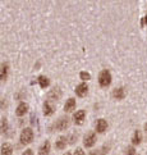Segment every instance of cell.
I'll use <instances>...</instances> for the list:
<instances>
[{
  "label": "cell",
  "mask_w": 147,
  "mask_h": 155,
  "mask_svg": "<svg viewBox=\"0 0 147 155\" xmlns=\"http://www.w3.org/2000/svg\"><path fill=\"white\" fill-rule=\"evenodd\" d=\"M99 84H100L101 87H107L109 85L111 84V74H110V72L106 71V69L100 72V74H99Z\"/></svg>",
  "instance_id": "cell-1"
},
{
  "label": "cell",
  "mask_w": 147,
  "mask_h": 155,
  "mask_svg": "<svg viewBox=\"0 0 147 155\" xmlns=\"http://www.w3.org/2000/svg\"><path fill=\"white\" fill-rule=\"evenodd\" d=\"M32 140H34V131L31 128H24L21 134V142L23 145H28L32 142Z\"/></svg>",
  "instance_id": "cell-2"
},
{
  "label": "cell",
  "mask_w": 147,
  "mask_h": 155,
  "mask_svg": "<svg viewBox=\"0 0 147 155\" xmlns=\"http://www.w3.org/2000/svg\"><path fill=\"white\" fill-rule=\"evenodd\" d=\"M96 142V135L94 134V132H90L88 135L85 136V140H83V145L86 147H92L95 145Z\"/></svg>",
  "instance_id": "cell-3"
},
{
  "label": "cell",
  "mask_w": 147,
  "mask_h": 155,
  "mask_svg": "<svg viewBox=\"0 0 147 155\" xmlns=\"http://www.w3.org/2000/svg\"><path fill=\"white\" fill-rule=\"evenodd\" d=\"M69 127V118H60L56 123H55V128L58 131H64V130H67Z\"/></svg>",
  "instance_id": "cell-4"
},
{
  "label": "cell",
  "mask_w": 147,
  "mask_h": 155,
  "mask_svg": "<svg viewBox=\"0 0 147 155\" xmlns=\"http://www.w3.org/2000/svg\"><path fill=\"white\" fill-rule=\"evenodd\" d=\"M87 92H88V86H87L86 82H83V84H79L77 87H75V94H77L79 97L86 96Z\"/></svg>",
  "instance_id": "cell-5"
},
{
  "label": "cell",
  "mask_w": 147,
  "mask_h": 155,
  "mask_svg": "<svg viewBox=\"0 0 147 155\" xmlns=\"http://www.w3.org/2000/svg\"><path fill=\"white\" fill-rule=\"evenodd\" d=\"M8 71H9V67H8L7 63L0 64V81H5V80H7Z\"/></svg>",
  "instance_id": "cell-6"
},
{
  "label": "cell",
  "mask_w": 147,
  "mask_h": 155,
  "mask_svg": "<svg viewBox=\"0 0 147 155\" xmlns=\"http://www.w3.org/2000/svg\"><path fill=\"white\" fill-rule=\"evenodd\" d=\"M27 110H28V105L26 103H21L17 107V109H15V114H17L18 117H22V115H24L27 113Z\"/></svg>",
  "instance_id": "cell-7"
},
{
  "label": "cell",
  "mask_w": 147,
  "mask_h": 155,
  "mask_svg": "<svg viewBox=\"0 0 147 155\" xmlns=\"http://www.w3.org/2000/svg\"><path fill=\"white\" fill-rule=\"evenodd\" d=\"M74 109H75V100L74 99H68L67 103L64 105V110L67 113H70V112H73Z\"/></svg>",
  "instance_id": "cell-8"
},
{
  "label": "cell",
  "mask_w": 147,
  "mask_h": 155,
  "mask_svg": "<svg viewBox=\"0 0 147 155\" xmlns=\"http://www.w3.org/2000/svg\"><path fill=\"white\" fill-rule=\"evenodd\" d=\"M113 96L117 99V100H122L126 96V90H124L123 87H119V88H115L113 92Z\"/></svg>",
  "instance_id": "cell-9"
},
{
  "label": "cell",
  "mask_w": 147,
  "mask_h": 155,
  "mask_svg": "<svg viewBox=\"0 0 147 155\" xmlns=\"http://www.w3.org/2000/svg\"><path fill=\"white\" fill-rule=\"evenodd\" d=\"M13 154V146L10 143L5 142L2 145V155H12Z\"/></svg>",
  "instance_id": "cell-10"
},
{
  "label": "cell",
  "mask_w": 147,
  "mask_h": 155,
  "mask_svg": "<svg viewBox=\"0 0 147 155\" xmlns=\"http://www.w3.org/2000/svg\"><path fill=\"white\" fill-rule=\"evenodd\" d=\"M107 128V122L105 119H99L96 123V130L97 132H105Z\"/></svg>",
  "instance_id": "cell-11"
},
{
  "label": "cell",
  "mask_w": 147,
  "mask_h": 155,
  "mask_svg": "<svg viewBox=\"0 0 147 155\" xmlns=\"http://www.w3.org/2000/svg\"><path fill=\"white\" fill-rule=\"evenodd\" d=\"M85 117H86L85 110H78V112L74 114V122H75L77 124H81V123H82V122L85 120Z\"/></svg>",
  "instance_id": "cell-12"
},
{
  "label": "cell",
  "mask_w": 147,
  "mask_h": 155,
  "mask_svg": "<svg viewBox=\"0 0 147 155\" xmlns=\"http://www.w3.org/2000/svg\"><path fill=\"white\" fill-rule=\"evenodd\" d=\"M54 113V107L50 101H45L43 103V114L45 115H51Z\"/></svg>",
  "instance_id": "cell-13"
},
{
  "label": "cell",
  "mask_w": 147,
  "mask_h": 155,
  "mask_svg": "<svg viewBox=\"0 0 147 155\" xmlns=\"http://www.w3.org/2000/svg\"><path fill=\"white\" fill-rule=\"evenodd\" d=\"M59 97H60V90H59V88H54V90L49 92V100L55 101Z\"/></svg>",
  "instance_id": "cell-14"
},
{
  "label": "cell",
  "mask_w": 147,
  "mask_h": 155,
  "mask_svg": "<svg viewBox=\"0 0 147 155\" xmlns=\"http://www.w3.org/2000/svg\"><path fill=\"white\" fill-rule=\"evenodd\" d=\"M49 151H50V142H49V141H45V142L42 143V146L40 147L39 154H40V155H47Z\"/></svg>",
  "instance_id": "cell-15"
},
{
  "label": "cell",
  "mask_w": 147,
  "mask_h": 155,
  "mask_svg": "<svg viewBox=\"0 0 147 155\" xmlns=\"http://www.w3.org/2000/svg\"><path fill=\"white\" fill-rule=\"evenodd\" d=\"M65 145H67V137L65 136H60L56 141V149H65Z\"/></svg>",
  "instance_id": "cell-16"
},
{
  "label": "cell",
  "mask_w": 147,
  "mask_h": 155,
  "mask_svg": "<svg viewBox=\"0 0 147 155\" xmlns=\"http://www.w3.org/2000/svg\"><path fill=\"white\" fill-rule=\"evenodd\" d=\"M39 84H40L41 88H45V87H47V86H49V84H50V81H49L47 77H45V76H40V77H39Z\"/></svg>",
  "instance_id": "cell-17"
},
{
  "label": "cell",
  "mask_w": 147,
  "mask_h": 155,
  "mask_svg": "<svg viewBox=\"0 0 147 155\" xmlns=\"http://www.w3.org/2000/svg\"><path fill=\"white\" fill-rule=\"evenodd\" d=\"M141 138H142V136H141V132L136 131L134 135H133V138H132V142L134 143V145H138V143L141 142Z\"/></svg>",
  "instance_id": "cell-18"
},
{
  "label": "cell",
  "mask_w": 147,
  "mask_h": 155,
  "mask_svg": "<svg viewBox=\"0 0 147 155\" xmlns=\"http://www.w3.org/2000/svg\"><path fill=\"white\" fill-rule=\"evenodd\" d=\"M7 131H8V120L3 118L2 122H0V132L4 134V132H7Z\"/></svg>",
  "instance_id": "cell-19"
},
{
  "label": "cell",
  "mask_w": 147,
  "mask_h": 155,
  "mask_svg": "<svg viewBox=\"0 0 147 155\" xmlns=\"http://www.w3.org/2000/svg\"><path fill=\"white\" fill-rule=\"evenodd\" d=\"M81 78H82L83 81H87V80H90L91 78V76H90V73H87V72H81Z\"/></svg>",
  "instance_id": "cell-20"
},
{
  "label": "cell",
  "mask_w": 147,
  "mask_h": 155,
  "mask_svg": "<svg viewBox=\"0 0 147 155\" xmlns=\"http://www.w3.org/2000/svg\"><path fill=\"white\" fill-rule=\"evenodd\" d=\"M134 154H136V150H134V147H133V146H129V147H127L126 155H134Z\"/></svg>",
  "instance_id": "cell-21"
},
{
  "label": "cell",
  "mask_w": 147,
  "mask_h": 155,
  "mask_svg": "<svg viewBox=\"0 0 147 155\" xmlns=\"http://www.w3.org/2000/svg\"><path fill=\"white\" fill-rule=\"evenodd\" d=\"M73 155H85V151L81 147H78V149H75V151H74Z\"/></svg>",
  "instance_id": "cell-22"
},
{
  "label": "cell",
  "mask_w": 147,
  "mask_h": 155,
  "mask_svg": "<svg viewBox=\"0 0 147 155\" xmlns=\"http://www.w3.org/2000/svg\"><path fill=\"white\" fill-rule=\"evenodd\" d=\"M22 155H34V153H32L31 149H27V150H26L23 154H22Z\"/></svg>",
  "instance_id": "cell-23"
},
{
  "label": "cell",
  "mask_w": 147,
  "mask_h": 155,
  "mask_svg": "<svg viewBox=\"0 0 147 155\" xmlns=\"http://www.w3.org/2000/svg\"><path fill=\"white\" fill-rule=\"evenodd\" d=\"M145 130H146V131H147V123H146V124H145Z\"/></svg>",
  "instance_id": "cell-24"
},
{
  "label": "cell",
  "mask_w": 147,
  "mask_h": 155,
  "mask_svg": "<svg viewBox=\"0 0 147 155\" xmlns=\"http://www.w3.org/2000/svg\"><path fill=\"white\" fill-rule=\"evenodd\" d=\"M64 155H70V154H69V153H65V154H64Z\"/></svg>",
  "instance_id": "cell-25"
},
{
  "label": "cell",
  "mask_w": 147,
  "mask_h": 155,
  "mask_svg": "<svg viewBox=\"0 0 147 155\" xmlns=\"http://www.w3.org/2000/svg\"><path fill=\"white\" fill-rule=\"evenodd\" d=\"M91 155H96V154H95V153H92V154H91Z\"/></svg>",
  "instance_id": "cell-26"
},
{
  "label": "cell",
  "mask_w": 147,
  "mask_h": 155,
  "mask_svg": "<svg viewBox=\"0 0 147 155\" xmlns=\"http://www.w3.org/2000/svg\"><path fill=\"white\" fill-rule=\"evenodd\" d=\"M146 22H147V17H146Z\"/></svg>",
  "instance_id": "cell-27"
}]
</instances>
